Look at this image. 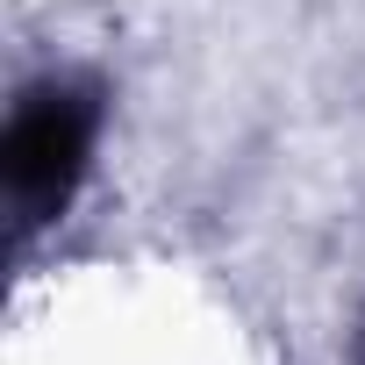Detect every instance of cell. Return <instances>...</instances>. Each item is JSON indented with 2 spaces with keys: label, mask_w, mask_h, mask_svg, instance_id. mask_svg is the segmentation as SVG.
I'll return each instance as SVG.
<instances>
[{
  "label": "cell",
  "mask_w": 365,
  "mask_h": 365,
  "mask_svg": "<svg viewBox=\"0 0 365 365\" xmlns=\"http://www.w3.org/2000/svg\"><path fill=\"white\" fill-rule=\"evenodd\" d=\"M93 143H101V86L93 79L43 72L15 93L8 136H0V179H8V208H15L22 237L51 230L72 208L79 179L93 165Z\"/></svg>",
  "instance_id": "obj_1"
}]
</instances>
